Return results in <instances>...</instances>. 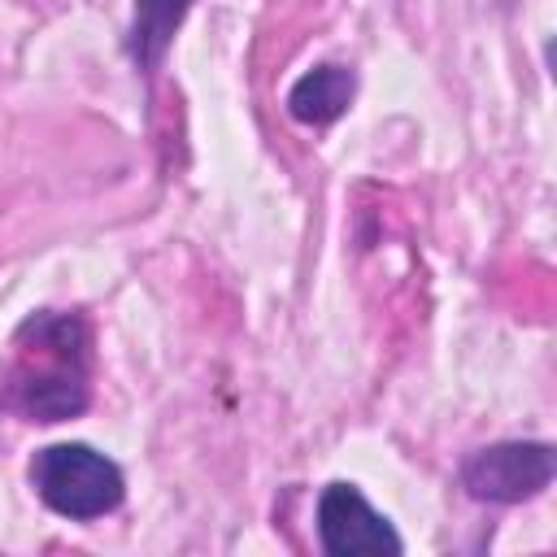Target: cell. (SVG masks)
Wrapping results in <instances>:
<instances>
[{"label":"cell","mask_w":557,"mask_h":557,"mask_svg":"<svg viewBox=\"0 0 557 557\" xmlns=\"http://www.w3.org/2000/svg\"><path fill=\"white\" fill-rule=\"evenodd\" d=\"M87 326L74 313H35L13 335L0 370V405L30 422H61L87 409Z\"/></svg>","instance_id":"cell-1"},{"label":"cell","mask_w":557,"mask_h":557,"mask_svg":"<svg viewBox=\"0 0 557 557\" xmlns=\"http://www.w3.org/2000/svg\"><path fill=\"white\" fill-rule=\"evenodd\" d=\"M30 487L39 492V500L52 513L74 518V522L104 518L126 496V479H122L117 461H109L91 444H48V448H39L30 457Z\"/></svg>","instance_id":"cell-2"},{"label":"cell","mask_w":557,"mask_h":557,"mask_svg":"<svg viewBox=\"0 0 557 557\" xmlns=\"http://www.w3.org/2000/svg\"><path fill=\"white\" fill-rule=\"evenodd\" d=\"M557 457L553 444L544 440H505L474 448L461 461V483L474 500H496V505H518L540 496L553 483Z\"/></svg>","instance_id":"cell-3"},{"label":"cell","mask_w":557,"mask_h":557,"mask_svg":"<svg viewBox=\"0 0 557 557\" xmlns=\"http://www.w3.org/2000/svg\"><path fill=\"white\" fill-rule=\"evenodd\" d=\"M318 544L331 557L352 553H400V535L392 522L357 492V483H326L318 496Z\"/></svg>","instance_id":"cell-4"},{"label":"cell","mask_w":557,"mask_h":557,"mask_svg":"<svg viewBox=\"0 0 557 557\" xmlns=\"http://www.w3.org/2000/svg\"><path fill=\"white\" fill-rule=\"evenodd\" d=\"M357 78L344 65H313L309 74H300L287 91V113L305 126H326L335 122L348 104H352Z\"/></svg>","instance_id":"cell-5"},{"label":"cell","mask_w":557,"mask_h":557,"mask_svg":"<svg viewBox=\"0 0 557 557\" xmlns=\"http://www.w3.org/2000/svg\"><path fill=\"white\" fill-rule=\"evenodd\" d=\"M191 0H135V30H131V52L139 65H157L178 17L187 13Z\"/></svg>","instance_id":"cell-6"}]
</instances>
